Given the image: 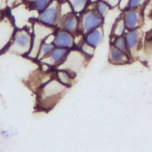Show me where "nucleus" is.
Segmentation results:
<instances>
[{
    "instance_id": "f257e3e1",
    "label": "nucleus",
    "mask_w": 152,
    "mask_h": 152,
    "mask_svg": "<svg viewBox=\"0 0 152 152\" xmlns=\"http://www.w3.org/2000/svg\"><path fill=\"white\" fill-rule=\"evenodd\" d=\"M68 88L55 77L51 78L38 90L37 106L42 110H50L63 97Z\"/></svg>"
},
{
    "instance_id": "f03ea898",
    "label": "nucleus",
    "mask_w": 152,
    "mask_h": 152,
    "mask_svg": "<svg viewBox=\"0 0 152 152\" xmlns=\"http://www.w3.org/2000/svg\"><path fill=\"white\" fill-rule=\"evenodd\" d=\"M32 42V32L26 27L17 28L7 51L27 56L31 49Z\"/></svg>"
},
{
    "instance_id": "7ed1b4c3",
    "label": "nucleus",
    "mask_w": 152,
    "mask_h": 152,
    "mask_svg": "<svg viewBox=\"0 0 152 152\" xmlns=\"http://www.w3.org/2000/svg\"><path fill=\"white\" fill-rule=\"evenodd\" d=\"M56 27L42 23L37 20L32 23V46L29 53L26 57L36 60L41 45L50 34L56 31Z\"/></svg>"
},
{
    "instance_id": "20e7f679",
    "label": "nucleus",
    "mask_w": 152,
    "mask_h": 152,
    "mask_svg": "<svg viewBox=\"0 0 152 152\" xmlns=\"http://www.w3.org/2000/svg\"><path fill=\"white\" fill-rule=\"evenodd\" d=\"M16 30L13 17L8 12L0 14V54L7 50Z\"/></svg>"
},
{
    "instance_id": "39448f33",
    "label": "nucleus",
    "mask_w": 152,
    "mask_h": 152,
    "mask_svg": "<svg viewBox=\"0 0 152 152\" xmlns=\"http://www.w3.org/2000/svg\"><path fill=\"white\" fill-rule=\"evenodd\" d=\"M79 24V32L86 34L90 31L102 26L104 18L93 7L86 9L81 13Z\"/></svg>"
},
{
    "instance_id": "423d86ee",
    "label": "nucleus",
    "mask_w": 152,
    "mask_h": 152,
    "mask_svg": "<svg viewBox=\"0 0 152 152\" xmlns=\"http://www.w3.org/2000/svg\"><path fill=\"white\" fill-rule=\"evenodd\" d=\"M86 57L80 50L70 49L64 62L56 67V69H64L68 71L74 76H76V73L83 66Z\"/></svg>"
},
{
    "instance_id": "0eeeda50",
    "label": "nucleus",
    "mask_w": 152,
    "mask_h": 152,
    "mask_svg": "<svg viewBox=\"0 0 152 152\" xmlns=\"http://www.w3.org/2000/svg\"><path fill=\"white\" fill-rule=\"evenodd\" d=\"M61 4L60 1L52 0L43 10L39 12L37 20L44 24L56 27L59 25L61 17Z\"/></svg>"
},
{
    "instance_id": "6e6552de",
    "label": "nucleus",
    "mask_w": 152,
    "mask_h": 152,
    "mask_svg": "<svg viewBox=\"0 0 152 152\" xmlns=\"http://www.w3.org/2000/svg\"><path fill=\"white\" fill-rule=\"evenodd\" d=\"M122 17L128 30L139 28L143 22L142 8L126 9L124 10Z\"/></svg>"
},
{
    "instance_id": "1a4fd4ad",
    "label": "nucleus",
    "mask_w": 152,
    "mask_h": 152,
    "mask_svg": "<svg viewBox=\"0 0 152 152\" xmlns=\"http://www.w3.org/2000/svg\"><path fill=\"white\" fill-rule=\"evenodd\" d=\"M68 51L69 49L55 46L50 53L39 62L49 67H57L64 62Z\"/></svg>"
},
{
    "instance_id": "9d476101",
    "label": "nucleus",
    "mask_w": 152,
    "mask_h": 152,
    "mask_svg": "<svg viewBox=\"0 0 152 152\" xmlns=\"http://www.w3.org/2000/svg\"><path fill=\"white\" fill-rule=\"evenodd\" d=\"M79 17L76 13L72 11L61 17L58 26L61 29L66 30L74 35L79 31Z\"/></svg>"
},
{
    "instance_id": "9b49d317",
    "label": "nucleus",
    "mask_w": 152,
    "mask_h": 152,
    "mask_svg": "<svg viewBox=\"0 0 152 152\" xmlns=\"http://www.w3.org/2000/svg\"><path fill=\"white\" fill-rule=\"evenodd\" d=\"M53 43L56 47L70 50L73 49L75 46L74 35L66 30L60 28V30H56L55 33V39Z\"/></svg>"
},
{
    "instance_id": "f8f14e48",
    "label": "nucleus",
    "mask_w": 152,
    "mask_h": 152,
    "mask_svg": "<svg viewBox=\"0 0 152 152\" xmlns=\"http://www.w3.org/2000/svg\"><path fill=\"white\" fill-rule=\"evenodd\" d=\"M84 41L88 44L96 47L102 43L103 39V31L102 27L94 28L84 34Z\"/></svg>"
},
{
    "instance_id": "ddd939ff",
    "label": "nucleus",
    "mask_w": 152,
    "mask_h": 152,
    "mask_svg": "<svg viewBox=\"0 0 152 152\" xmlns=\"http://www.w3.org/2000/svg\"><path fill=\"white\" fill-rule=\"evenodd\" d=\"M109 60L114 64H124L128 62L129 58L128 53L119 50L113 45L110 49Z\"/></svg>"
},
{
    "instance_id": "4468645a",
    "label": "nucleus",
    "mask_w": 152,
    "mask_h": 152,
    "mask_svg": "<svg viewBox=\"0 0 152 152\" xmlns=\"http://www.w3.org/2000/svg\"><path fill=\"white\" fill-rule=\"evenodd\" d=\"M124 37L128 49L132 50L137 47L138 45L140 43L142 37V33L140 28L129 30L125 34Z\"/></svg>"
},
{
    "instance_id": "2eb2a0df",
    "label": "nucleus",
    "mask_w": 152,
    "mask_h": 152,
    "mask_svg": "<svg viewBox=\"0 0 152 152\" xmlns=\"http://www.w3.org/2000/svg\"><path fill=\"white\" fill-rule=\"evenodd\" d=\"M25 5L38 13L43 10L52 0H24Z\"/></svg>"
},
{
    "instance_id": "dca6fc26",
    "label": "nucleus",
    "mask_w": 152,
    "mask_h": 152,
    "mask_svg": "<svg viewBox=\"0 0 152 152\" xmlns=\"http://www.w3.org/2000/svg\"><path fill=\"white\" fill-rule=\"evenodd\" d=\"M55 77L63 84L70 87L72 86L74 77L72 74L67 71L64 69H56L55 72Z\"/></svg>"
},
{
    "instance_id": "f3484780",
    "label": "nucleus",
    "mask_w": 152,
    "mask_h": 152,
    "mask_svg": "<svg viewBox=\"0 0 152 152\" xmlns=\"http://www.w3.org/2000/svg\"><path fill=\"white\" fill-rule=\"evenodd\" d=\"M126 29V27L125 26V23L122 16L121 17H119L115 22L111 32L112 35L114 37L122 36L124 34Z\"/></svg>"
},
{
    "instance_id": "a211bd4d",
    "label": "nucleus",
    "mask_w": 152,
    "mask_h": 152,
    "mask_svg": "<svg viewBox=\"0 0 152 152\" xmlns=\"http://www.w3.org/2000/svg\"><path fill=\"white\" fill-rule=\"evenodd\" d=\"M90 0H68L72 11L77 14L82 13L87 7Z\"/></svg>"
},
{
    "instance_id": "6ab92c4d",
    "label": "nucleus",
    "mask_w": 152,
    "mask_h": 152,
    "mask_svg": "<svg viewBox=\"0 0 152 152\" xmlns=\"http://www.w3.org/2000/svg\"><path fill=\"white\" fill-rule=\"evenodd\" d=\"M55 47V46L53 45V43H46L43 42V43L41 45L39 48V50L36 61L39 62L42 59L48 56Z\"/></svg>"
},
{
    "instance_id": "aec40b11",
    "label": "nucleus",
    "mask_w": 152,
    "mask_h": 152,
    "mask_svg": "<svg viewBox=\"0 0 152 152\" xmlns=\"http://www.w3.org/2000/svg\"><path fill=\"white\" fill-rule=\"evenodd\" d=\"M94 5L93 8L100 14L103 18L109 12L110 10L112 8L110 5L103 0H99L96 2H93Z\"/></svg>"
},
{
    "instance_id": "412c9836",
    "label": "nucleus",
    "mask_w": 152,
    "mask_h": 152,
    "mask_svg": "<svg viewBox=\"0 0 152 152\" xmlns=\"http://www.w3.org/2000/svg\"><path fill=\"white\" fill-rule=\"evenodd\" d=\"M113 46H115L119 50L128 53V48L125 39V37L122 36L117 37H115L113 42Z\"/></svg>"
},
{
    "instance_id": "4be33fe9",
    "label": "nucleus",
    "mask_w": 152,
    "mask_h": 152,
    "mask_svg": "<svg viewBox=\"0 0 152 152\" xmlns=\"http://www.w3.org/2000/svg\"><path fill=\"white\" fill-rule=\"evenodd\" d=\"M80 50L87 56L91 57L94 53L95 47L88 44L85 41H84L80 46Z\"/></svg>"
},
{
    "instance_id": "5701e85b",
    "label": "nucleus",
    "mask_w": 152,
    "mask_h": 152,
    "mask_svg": "<svg viewBox=\"0 0 152 152\" xmlns=\"http://www.w3.org/2000/svg\"><path fill=\"white\" fill-rule=\"evenodd\" d=\"M147 0H129L127 9L142 8Z\"/></svg>"
},
{
    "instance_id": "b1692460",
    "label": "nucleus",
    "mask_w": 152,
    "mask_h": 152,
    "mask_svg": "<svg viewBox=\"0 0 152 152\" xmlns=\"http://www.w3.org/2000/svg\"><path fill=\"white\" fill-rule=\"evenodd\" d=\"M107 3L111 8H115L118 6L120 0H103Z\"/></svg>"
},
{
    "instance_id": "393cba45",
    "label": "nucleus",
    "mask_w": 152,
    "mask_h": 152,
    "mask_svg": "<svg viewBox=\"0 0 152 152\" xmlns=\"http://www.w3.org/2000/svg\"><path fill=\"white\" fill-rule=\"evenodd\" d=\"M151 14L152 15V2H151Z\"/></svg>"
}]
</instances>
